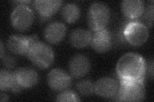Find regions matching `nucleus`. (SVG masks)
Masks as SVG:
<instances>
[{
	"mask_svg": "<svg viewBox=\"0 0 154 102\" xmlns=\"http://www.w3.org/2000/svg\"><path fill=\"white\" fill-rule=\"evenodd\" d=\"M38 41V38L35 35H13L8 38L7 47L14 54L27 56L32 46Z\"/></svg>",
	"mask_w": 154,
	"mask_h": 102,
	"instance_id": "nucleus-7",
	"label": "nucleus"
},
{
	"mask_svg": "<svg viewBox=\"0 0 154 102\" xmlns=\"http://www.w3.org/2000/svg\"><path fill=\"white\" fill-rule=\"evenodd\" d=\"M123 35L129 44L132 46H141L145 43L149 37L148 28L139 21H131L123 28Z\"/></svg>",
	"mask_w": 154,
	"mask_h": 102,
	"instance_id": "nucleus-5",
	"label": "nucleus"
},
{
	"mask_svg": "<svg viewBox=\"0 0 154 102\" xmlns=\"http://www.w3.org/2000/svg\"><path fill=\"white\" fill-rule=\"evenodd\" d=\"M34 12L26 4H18L11 13L12 26L19 31L28 30L34 21Z\"/></svg>",
	"mask_w": 154,
	"mask_h": 102,
	"instance_id": "nucleus-6",
	"label": "nucleus"
},
{
	"mask_svg": "<svg viewBox=\"0 0 154 102\" xmlns=\"http://www.w3.org/2000/svg\"><path fill=\"white\" fill-rule=\"evenodd\" d=\"M148 72H149V75L151 77V78H153V63L152 61L150 65L149 66V69H148Z\"/></svg>",
	"mask_w": 154,
	"mask_h": 102,
	"instance_id": "nucleus-23",
	"label": "nucleus"
},
{
	"mask_svg": "<svg viewBox=\"0 0 154 102\" xmlns=\"http://www.w3.org/2000/svg\"><path fill=\"white\" fill-rule=\"evenodd\" d=\"M110 11L107 4L95 2L91 4L88 13V22L91 30H103L110 20Z\"/></svg>",
	"mask_w": 154,
	"mask_h": 102,
	"instance_id": "nucleus-4",
	"label": "nucleus"
},
{
	"mask_svg": "<svg viewBox=\"0 0 154 102\" xmlns=\"http://www.w3.org/2000/svg\"><path fill=\"white\" fill-rule=\"evenodd\" d=\"M0 98H1V101H7L8 100V96L5 93H2Z\"/></svg>",
	"mask_w": 154,
	"mask_h": 102,
	"instance_id": "nucleus-24",
	"label": "nucleus"
},
{
	"mask_svg": "<svg viewBox=\"0 0 154 102\" xmlns=\"http://www.w3.org/2000/svg\"><path fill=\"white\" fill-rule=\"evenodd\" d=\"M57 101H80L79 96L73 91L64 90L57 96Z\"/></svg>",
	"mask_w": 154,
	"mask_h": 102,
	"instance_id": "nucleus-20",
	"label": "nucleus"
},
{
	"mask_svg": "<svg viewBox=\"0 0 154 102\" xmlns=\"http://www.w3.org/2000/svg\"><path fill=\"white\" fill-rule=\"evenodd\" d=\"M123 15L129 19H137L145 11L144 3L141 0H125L121 4Z\"/></svg>",
	"mask_w": 154,
	"mask_h": 102,
	"instance_id": "nucleus-15",
	"label": "nucleus"
},
{
	"mask_svg": "<svg viewBox=\"0 0 154 102\" xmlns=\"http://www.w3.org/2000/svg\"><path fill=\"white\" fill-rule=\"evenodd\" d=\"M3 65L7 68H12L16 65V60L12 56L5 55L2 58Z\"/></svg>",
	"mask_w": 154,
	"mask_h": 102,
	"instance_id": "nucleus-21",
	"label": "nucleus"
},
{
	"mask_svg": "<svg viewBox=\"0 0 154 102\" xmlns=\"http://www.w3.org/2000/svg\"><path fill=\"white\" fill-rule=\"evenodd\" d=\"M4 49H3V42L1 41V59L4 56Z\"/></svg>",
	"mask_w": 154,
	"mask_h": 102,
	"instance_id": "nucleus-25",
	"label": "nucleus"
},
{
	"mask_svg": "<svg viewBox=\"0 0 154 102\" xmlns=\"http://www.w3.org/2000/svg\"><path fill=\"white\" fill-rule=\"evenodd\" d=\"M16 80L14 71L2 69L0 71V89L1 91L11 90L14 93H19L21 90Z\"/></svg>",
	"mask_w": 154,
	"mask_h": 102,
	"instance_id": "nucleus-17",
	"label": "nucleus"
},
{
	"mask_svg": "<svg viewBox=\"0 0 154 102\" xmlns=\"http://www.w3.org/2000/svg\"><path fill=\"white\" fill-rule=\"evenodd\" d=\"M146 91L144 80H119L116 95L118 101H141L145 98Z\"/></svg>",
	"mask_w": 154,
	"mask_h": 102,
	"instance_id": "nucleus-2",
	"label": "nucleus"
},
{
	"mask_svg": "<svg viewBox=\"0 0 154 102\" xmlns=\"http://www.w3.org/2000/svg\"><path fill=\"white\" fill-rule=\"evenodd\" d=\"M66 27L61 22L55 21L50 23L45 28L44 37L45 40L51 44L60 43L66 35Z\"/></svg>",
	"mask_w": 154,
	"mask_h": 102,
	"instance_id": "nucleus-13",
	"label": "nucleus"
},
{
	"mask_svg": "<svg viewBox=\"0 0 154 102\" xmlns=\"http://www.w3.org/2000/svg\"><path fill=\"white\" fill-rule=\"evenodd\" d=\"M119 88L117 80L111 77H103L94 84V93L104 98H113L116 96Z\"/></svg>",
	"mask_w": 154,
	"mask_h": 102,
	"instance_id": "nucleus-9",
	"label": "nucleus"
},
{
	"mask_svg": "<svg viewBox=\"0 0 154 102\" xmlns=\"http://www.w3.org/2000/svg\"><path fill=\"white\" fill-rule=\"evenodd\" d=\"M27 56L33 65L42 70L50 67L55 60V54L52 48L46 43L39 41L32 46Z\"/></svg>",
	"mask_w": 154,
	"mask_h": 102,
	"instance_id": "nucleus-3",
	"label": "nucleus"
},
{
	"mask_svg": "<svg viewBox=\"0 0 154 102\" xmlns=\"http://www.w3.org/2000/svg\"><path fill=\"white\" fill-rule=\"evenodd\" d=\"M90 44L91 47L98 53L108 52L112 45L111 33L106 28L94 31Z\"/></svg>",
	"mask_w": 154,
	"mask_h": 102,
	"instance_id": "nucleus-11",
	"label": "nucleus"
},
{
	"mask_svg": "<svg viewBox=\"0 0 154 102\" xmlns=\"http://www.w3.org/2000/svg\"><path fill=\"white\" fill-rule=\"evenodd\" d=\"M14 74L17 84L22 89L31 88L38 83V74L31 68H19L14 71Z\"/></svg>",
	"mask_w": 154,
	"mask_h": 102,
	"instance_id": "nucleus-12",
	"label": "nucleus"
},
{
	"mask_svg": "<svg viewBox=\"0 0 154 102\" xmlns=\"http://www.w3.org/2000/svg\"><path fill=\"white\" fill-rule=\"evenodd\" d=\"M146 72V63L137 53L129 52L118 60L116 73L119 80H144Z\"/></svg>",
	"mask_w": 154,
	"mask_h": 102,
	"instance_id": "nucleus-1",
	"label": "nucleus"
},
{
	"mask_svg": "<svg viewBox=\"0 0 154 102\" xmlns=\"http://www.w3.org/2000/svg\"><path fill=\"white\" fill-rule=\"evenodd\" d=\"M62 17L67 23H74L80 17V9L77 4L72 3H67L62 7Z\"/></svg>",
	"mask_w": 154,
	"mask_h": 102,
	"instance_id": "nucleus-18",
	"label": "nucleus"
},
{
	"mask_svg": "<svg viewBox=\"0 0 154 102\" xmlns=\"http://www.w3.org/2000/svg\"><path fill=\"white\" fill-rule=\"evenodd\" d=\"M76 89L81 95L88 96L94 92V85L89 80H82L76 84Z\"/></svg>",
	"mask_w": 154,
	"mask_h": 102,
	"instance_id": "nucleus-19",
	"label": "nucleus"
},
{
	"mask_svg": "<svg viewBox=\"0 0 154 102\" xmlns=\"http://www.w3.org/2000/svg\"><path fill=\"white\" fill-rule=\"evenodd\" d=\"M92 36L91 32L85 29H75L70 34L69 42L73 47L76 48H82L90 44Z\"/></svg>",
	"mask_w": 154,
	"mask_h": 102,
	"instance_id": "nucleus-16",
	"label": "nucleus"
},
{
	"mask_svg": "<svg viewBox=\"0 0 154 102\" xmlns=\"http://www.w3.org/2000/svg\"><path fill=\"white\" fill-rule=\"evenodd\" d=\"M151 3L152 4H150V6H149L148 7L145 14L146 18L147 19V21H148V24L150 25V26H152L153 18V1H152Z\"/></svg>",
	"mask_w": 154,
	"mask_h": 102,
	"instance_id": "nucleus-22",
	"label": "nucleus"
},
{
	"mask_svg": "<svg viewBox=\"0 0 154 102\" xmlns=\"http://www.w3.org/2000/svg\"><path fill=\"white\" fill-rule=\"evenodd\" d=\"M62 3L63 1L60 0H37L33 2L38 15L45 19L54 16L60 8Z\"/></svg>",
	"mask_w": 154,
	"mask_h": 102,
	"instance_id": "nucleus-14",
	"label": "nucleus"
},
{
	"mask_svg": "<svg viewBox=\"0 0 154 102\" xmlns=\"http://www.w3.org/2000/svg\"><path fill=\"white\" fill-rule=\"evenodd\" d=\"M91 69V63L89 58L78 54L71 57L69 63L70 75L75 79H80L88 74Z\"/></svg>",
	"mask_w": 154,
	"mask_h": 102,
	"instance_id": "nucleus-10",
	"label": "nucleus"
},
{
	"mask_svg": "<svg viewBox=\"0 0 154 102\" xmlns=\"http://www.w3.org/2000/svg\"><path fill=\"white\" fill-rule=\"evenodd\" d=\"M47 82L51 89L55 91H62L71 86V77L64 70L55 68L48 73Z\"/></svg>",
	"mask_w": 154,
	"mask_h": 102,
	"instance_id": "nucleus-8",
	"label": "nucleus"
}]
</instances>
